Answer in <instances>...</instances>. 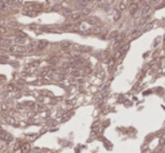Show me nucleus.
<instances>
[{
    "instance_id": "f257e3e1",
    "label": "nucleus",
    "mask_w": 165,
    "mask_h": 153,
    "mask_svg": "<svg viewBox=\"0 0 165 153\" xmlns=\"http://www.w3.org/2000/svg\"><path fill=\"white\" fill-rule=\"evenodd\" d=\"M9 51L10 53H14V54H24L27 52V48L25 46H19V45H11L9 47Z\"/></svg>"
},
{
    "instance_id": "f03ea898",
    "label": "nucleus",
    "mask_w": 165,
    "mask_h": 153,
    "mask_svg": "<svg viewBox=\"0 0 165 153\" xmlns=\"http://www.w3.org/2000/svg\"><path fill=\"white\" fill-rule=\"evenodd\" d=\"M0 140L6 141V142H11L14 140V136L4 129H0Z\"/></svg>"
},
{
    "instance_id": "7ed1b4c3",
    "label": "nucleus",
    "mask_w": 165,
    "mask_h": 153,
    "mask_svg": "<svg viewBox=\"0 0 165 153\" xmlns=\"http://www.w3.org/2000/svg\"><path fill=\"white\" fill-rule=\"evenodd\" d=\"M138 5H139L138 1H134V2L130 4V6H129V13H130L131 16H135L136 11H137V9H138Z\"/></svg>"
},
{
    "instance_id": "20e7f679",
    "label": "nucleus",
    "mask_w": 165,
    "mask_h": 153,
    "mask_svg": "<svg viewBox=\"0 0 165 153\" xmlns=\"http://www.w3.org/2000/svg\"><path fill=\"white\" fill-rule=\"evenodd\" d=\"M151 10H152V7L151 6H144L142 10H140V16L142 17H146L148 14L151 13Z\"/></svg>"
},
{
    "instance_id": "39448f33",
    "label": "nucleus",
    "mask_w": 165,
    "mask_h": 153,
    "mask_svg": "<svg viewBox=\"0 0 165 153\" xmlns=\"http://www.w3.org/2000/svg\"><path fill=\"white\" fill-rule=\"evenodd\" d=\"M87 21H88L89 24H91V25H98V26L101 25V24H100V20H99V18H97V17H89V18H87Z\"/></svg>"
},
{
    "instance_id": "423d86ee",
    "label": "nucleus",
    "mask_w": 165,
    "mask_h": 153,
    "mask_svg": "<svg viewBox=\"0 0 165 153\" xmlns=\"http://www.w3.org/2000/svg\"><path fill=\"white\" fill-rule=\"evenodd\" d=\"M47 45H48V42H47V41H39V42H37V50L38 51H42V50H44ZM37 50H36V51H37Z\"/></svg>"
},
{
    "instance_id": "0eeeda50",
    "label": "nucleus",
    "mask_w": 165,
    "mask_h": 153,
    "mask_svg": "<svg viewBox=\"0 0 165 153\" xmlns=\"http://www.w3.org/2000/svg\"><path fill=\"white\" fill-rule=\"evenodd\" d=\"M11 43H13V41L11 39H2V42L0 43V46L2 47V48H7V47H10L11 46Z\"/></svg>"
},
{
    "instance_id": "6e6552de",
    "label": "nucleus",
    "mask_w": 165,
    "mask_h": 153,
    "mask_svg": "<svg viewBox=\"0 0 165 153\" xmlns=\"http://www.w3.org/2000/svg\"><path fill=\"white\" fill-rule=\"evenodd\" d=\"M82 14H81V11H78V13H72L71 15H70V18L72 19V20H79V19H81L82 18Z\"/></svg>"
},
{
    "instance_id": "1a4fd4ad",
    "label": "nucleus",
    "mask_w": 165,
    "mask_h": 153,
    "mask_svg": "<svg viewBox=\"0 0 165 153\" xmlns=\"http://www.w3.org/2000/svg\"><path fill=\"white\" fill-rule=\"evenodd\" d=\"M26 48H27V51H28V52L36 51V50H37V42H35V41L30 42L29 45H28V47H26Z\"/></svg>"
},
{
    "instance_id": "9d476101",
    "label": "nucleus",
    "mask_w": 165,
    "mask_h": 153,
    "mask_svg": "<svg viewBox=\"0 0 165 153\" xmlns=\"http://www.w3.org/2000/svg\"><path fill=\"white\" fill-rule=\"evenodd\" d=\"M76 7H79V8H85V7H88V5H89V1H76L75 2Z\"/></svg>"
},
{
    "instance_id": "9b49d317",
    "label": "nucleus",
    "mask_w": 165,
    "mask_h": 153,
    "mask_svg": "<svg viewBox=\"0 0 165 153\" xmlns=\"http://www.w3.org/2000/svg\"><path fill=\"white\" fill-rule=\"evenodd\" d=\"M30 151V145L28 143H25V144H23L21 146V152L23 153H28Z\"/></svg>"
},
{
    "instance_id": "f8f14e48",
    "label": "nucleus",
    "mask_w": 165,
    "mask_h": 153,
    "mask_svg": "<svg viewBox=\"0 0 165 153\" xmlns=\"http://www.w3.org/2000/svg\"><path fill=\"white\" fill-rule=\"evenodd\" d=\"M126 8H127V6H126V2H125V1H120V2H119V6H118L119 11H124V10H125Z\"/></svg>"
},
{
    "instance_id": "ddd939ff",
    "label": "nucleus",
    "mask_w": 165,
    "mask_h": 153,
    "mask_svg": "<svg viewBox=\"0 0 165 153\" xmlns=\"http://www.w3.org/2000/svg\"><path fill=\"white\" fill-rule=\"evenodd\" d=\"M131 35H133V36H131V39H135V38H137L138 37V36H139L140 35V33H139V30L138 29H134L133 30V33H131Z\"/></svg>"
},
{
    "instance_id": "4468645a",
    "label": "nucleus",
    "mask_w": 165,
    "mask_h": 153,
    "mask_svg": "<svg viewBox=\"0 0 165 153\" xmlns=\"http://www.w3.org/2000/svg\"><path fill=\"white\" fill-rule=\"evenodd\" d=\"M91 11H92V8H91V7H89V8H87V7H85V8L82 9L81 14H82V15H89Z\"/></svg>"
},
{
    "instance_id": "2eb2a0df",
    "label": "nucleus",
    "mask_w": 165,
    "mask_h": 153,
    "mask_svg": "<svg viewBox=\"0 0 165 153\" xmlns=\"http://www.w3.org/2000/svg\"><path fill=\"white\" fill-rule=\"evenodd\" d=\"M15 42H16L17 45H19V44L23 45V44L26 42V38H18V37H16V38H15Z\"/></svg>"
},
{
    "instance_id": "dca6fc26",
    "label": "nucleus",
    "mask_w": 165,
    "mask_h": 153,
    "mask_svg": "<svg viewBox=\"0 0 165 153\" xmlns=\"http://www.w3.org/2000/svg\"><path fill=\"white\" fill-rule=\"evenodd\" d=\"M15 34L17 35L18 38H26V34L24 33V32H21V30H17Z\"/></svg>"
},
{
    "instance_id": "f3484780",
    "label": "nucleus",
    "mask_w": 165,
    "mask_h": 153,
    "mask_svg": "<svg viewBox=\"0 0 165 153\" xmlns=\"http://www.w3.org/2000/svg\"><path fill=\"white\" fill-rule=\"evenodd\" d=\"M118 35H119L118 30H112V32L109 34V37L110 38H117V37H118Z\"/></svg>"
},
{
    "instance_id": "a211bd4d",
    "label": "nucleus",
    "mask_w": 165,
    "mask_h": 153,
    "mask_svg": "<svg viewBox=\"0 0 165 153\" xmlns=\"http://www.w3.org/2000/svg\"><path fill=\"white\" fill-rule=\"evenodd\" d=\"M61 8H62L61 4H55L54 6L52 7V10H53V11H59V10H61Z\"/></svg>"
},
{
    "instance_id": "6ab92c4d",
    "label": "nucleus",
    "mask_w": 165,
    "mask_h": 153,
    "mask_svg": "<svg viewBox=\"0 0 165 153\" xmlns=\"http://www.w3.org/2000/svg\"><path fill=\"white\" fill-rule=\"evenodd\" d=\"M128 50H129V44H126V45H124V46L119 50V51L121 52V54H124V53H126Z\"/></svg>"
},
{
    "instance_id": "aec40b11",
    "label": "nucleus",
    "mask_w": 165,
    "mask_h": 153,
    "mask_svg": "<svg viewBox=\"0 0 165 153\" xmlns=\"http://www.w3.org/2000/svg\"><path fill=\"white\" fill-rule=\"evenodd\" d=\"M114 67H115V60H110L109 63H108V68H109V71H112L114 70Z\"/></svg>"
},
{
    "instance_id": "412c9836",
    "label": "nucleus",
    "mask_w": 165,
    "mask_h": 153,
    "mask_svg": "<svg viewBox=\"0 0 165 153\" xmlns=\"http://www.w3.org/2000/svg\"><path fill=\"white\" fill-rule=\"evenodd\" d=\"M61 46H62V47L71 46V42H69V41H63V42H61Z\"/></svg>"
},
{
    "instance_id": "4be33fe9",
    "label": "nucleus",
    "mask_w": 165,
    "mask_h": 153,
    "mask_svg": "<svg viewBox=\"0 0 165 153\" xmlns=\"http://www.w3.org/2000/svg\"><path fill=\"white\" fill-rule=\"evenodd\" d=\"M48 73H50V69H44L42 72L39 73V76H47Z\"/></svg>"
},
{
    "instance_id": "5701e85b",
    "label": "nucleus",
    "mask_w": 165,
    "mask_h": 153,
    "mask_svg": "<svg viewBox=\"0 0 165 153\" xmlns=\"http://www.w3.org/2000/svg\"><path fill=\"white\" fill-rule=\"evenodd\" d=\"M62 14L66 16V15H71V14H72V11H71V9H69V8H64L63 10H62Z\"/></svg>"
},
{
    "instance_id": "b1692460",
    "label": "nucleus",
    "mask_w": 165,
    "mask_h": 153,
    "mask_svg": "<svg viewBox=\"0 0 165 153\" xmlns=\"http://www.w3.org/2000/svg\"><path fill=\"white\" fill-rule=\"evenodd\" d=\"M123 56V54H121V52L120 51H117L116 53H115V56H114V60H118V59H120Z\"/></svg>"
},
{
    "instance_id": "393cba45",
    "label": "nucleus",
    "mask_w": 165,
    "mask_h": 153,
    "mask_svg": "<svg viewBox=\"0 0 165 153\" xmlns=\"http://www.w3.org/2000/svg\"><path fill=\"white\" fill-rule=\"evenodd\" d=\"M7 34V28L4 27V26H0V35Z\"/></svg>"
},
{
    "instance_id": "a878e982",
    "label": "nucleus",
    "mask_w": 165,
    "mask_h": 153,
    "mask_svg": "<svg viewBox=\"0 0 165 153\" xmlns=\"http://www.w3.org/2000/svg\"><path fill=\"white\" fill-rule=\"evenodd\" d=\"M71 116H72V111H70V113H68V115H66L65 117H63V119H62V122H66V120H68V119L70 118Z\"/></svg>"
},
{
    "instance_id": "bb28decb",
    "label": "nucleus",
    "mask_w": 165,
    "mask_h": 153,
    "mask_svg": "<svg viewBox=\"0 0 165 153\" xmlns=\"http://www.w3.org/2000/svg\"><path fill=\"white\" fill-rule=\"evenodd\" d=\"M54 79H57V80H63L64 76H63V74H54Z\"/></svg>"
},
{
    "instance_id": "cd10ccee",
    "label": "nucleus",
    "mask_w": 165,
    "mask_h": 153,
    "mask_svg": "<svg viewBox=\"0 0 165 153\" xmlns=\"http://www.w3.org/2000/svg\"><path fill=\"white\" fill-rule=\"evenodd\" d=\"M57 61H59V59H57V57H51L48 62H50V63H52V64H54V63H57Z\"/></svg>"
},
{
    "instance_id": "c85d7f7f",
    "label": "nucleus",
    "mask_w": 165,
    "mask_h": 153,
    "mask_svg": "<svg viewBox=\"0 0 165 153\" xmlns=\"http://www.w3.org/2000/svg\"><path fill=\"white\" fill-rule=\"evenodd\" d=\"M165 143V133L161 136V140H160V145H163Z\"/></svg>"
},
{
    "instance_id": "c756f323",
    "label": "nucleus",
    "mask_w": 165,
    "mask_h": 153,
    "mask_svg": "<svg viewBox=\"0 0 165 153\" xmlns=\"http://www.w3.org/2000/svg\"><path fill=\"white\" fill-rule=\"evenodd\" d=\"M7 90H8V91H15L16 88H15V86L14 85H9L8 87H7Z\"/></svg>"
},
{
    "instance_id": "7c9ffc66",
    "label": "nucleus",
    "mask_w": 165,
    "mask_h": 153,
    "mask_svg": "<svg viewBox=\"0 0 165 153\" xmlns=\"http://www.w3.org/2000/svg\"><path fill=\"white\" fill-rule=\"evenodd\" d=\"M1 109H2V110H8L9 109V107L7 106V104H2V105H1Z\"/></svg>"
},
{
    "instance_id": "2f4dec72",
    "label": "nucleus",
    "mask_w": 165,
    "mask_h": 153,
    "mask_svg": "<svg viewBox=\"0 0 165 153\" xmlns=\"http://www.w3.org/2000/svg\"><path fill=\"white\" fill-rule=\"evenodd\" d=\"M71 28H72V25H65L61 27V29H71Z\"/></svg>"
},
{
    "instance_id": "473e14b6",
    "label": "nucleus",
    "mask_w": 165,
    "mask_h": 153,
    "mask_svg": "<svg viewBox=\"0 0 165 153\" xmlns=\"http://www.w3.org/2000/svg\"><path fill=\"white\" fill-rule=\"evenodd\" d=\"M6 119H7V122H8L9 124H14V123H15V119H14V118H10V117H6Z\"/></svg>"
},
{
    "instance_id": "72a5a7b5",
    "label": "nucleus",
    "mask_w": 165,
    "mask_h": 153,
    "mask_svg": "<svg viewBox=\"0 0 165 153\" xmlns=\"http://www.w3.org/2000/svg\"><path fill=\"white\" fill-rule=\"evenodd\" d=\"M9 26H10L11 28H17V27H18L19 25H17L16 23H9Z\"/></svg>"
},
{
    "instance_id": "f704fd0d",
    "label": "nucleus",
    "mask_w": 165,
    "mask_h": 153,
    "mask_svg": "<svg viewBox=\"0 0 165 153\" xmlns=\"http://www.w3.org/2000/svg\"><path fill=\"white\" fill-rule=\"evenodd\" d=\"M147 19H148L147 17H146V18H144V19H142V20L139 21V25H140V26H143V25H145V23H146V21H147Z\"/></svg>"
},
{
    "instance_id": "c9c22d12",
    "label": "nucleus",
    "mask_w": 165,
    "mask_h": 153,
    "mask_svg": "<svg viewBox=\"0 0 165 153\" xmlns=\"http://www.w3.org/2000/svg\"><path fill=\"white\" fill-rule=\"evenodd\" d=\"M119 18H120V13H119V11H117V13L115 14V20H118Z\"/></svg>"
},
{
    "instance_id": "e433bc0d",
    "label": "nucleus",
    "mask_w": 165,
    "mask_h": 153,
    "mask_svg": "<svg viewBox=\"0 0 165 153\" xmlns=\"http://www.w3.org/2000/svg\"><path fill=\"white\" fill-rule=\"evenodd\" d=\"M36 137H37V135H36V134H35V135H28V139H29L30 141H34Z\"/></svg>"
},
{
    "instance_id": "4c0bfd02",
    "label": "nucleus",
    "mask_w": 165,
    "mask_h": 153,
    "mask_svg": "<svg viewBox=\"0 0 165 153\" xmlns=\"http://www.w3.org/2000/svg\"><path fill=\"white\" fill-rule=\"evenodd\" d=\"M84 72H85V73H90V72H91V70H90V68H85Z\"/></svg>"
},
{
    "instance_id": "58836bf2",
    "label": "nucleus",
    "mask_w": 165,
    "mask_h": 153,
    "mask_svg": "<svg viewBox=\"0 0 165 153\" xmlns=\"http://www.w3.org/2000/svg\"><path fill=\"white\" fill-rule=\"evenodd\" d=\"M108 87H109V86L106 85L105 87H103V88H102V91H106V90H108Z\"/></svg>"
},
{
    "instance_id": "ea45409f",
    "label": "nucleus",
    "mask_w": 165,
    "mask_h": 153,
    "mask_svg": "<svg viewBox=\"0 0 165 153\" xmlns=\"http://www.w3.org/2000/svg\"><path fill=\"white\" fill-rule=\"evenodd\" d=\"M2 39H4V38H2V37H1V36H0V43L2 42Z\"/></svg>"
},
{
    "instance_id": "a19ab883",
    "label": "nucleus",
    "mask_w": 165,
    "mask_h": 153,
    "mask_svg": "<svg viewBox=\"0 0 165 153\" xmlns=\"http://www.w3.org/2000/svg\"><path fill=\"white\" fill-rule=\"evenodd\" d=\"M1 152H2V150H0V153H1Z\"/></svg>"
},
{
    "instance_id": "79ce46f5",
    "label": "nucleus",
    "mask_w": 165,
    "mask_h": 153,
    "mask_svg": "<svg viewBox=\"0 0 165 153\" xmlns=\"http://www.w3.org/2000/svg\"><path fill=\"white\" fill-rule=\"evenodd\" d=\"M0 15H1V13H0Z\"/></svg>"
}]
</instances>
